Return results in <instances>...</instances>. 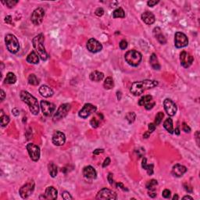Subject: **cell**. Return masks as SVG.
<instances>
[{
    "instance_id": "14",
    "label": "cell",
    "mask_w": 200,
    "mask_h": 200,
    "mask_svg": "<svg viewBox=\"0 0 200 200\" xmlns=\"http://www.w3.org/2000/svg\"><path fill=\"white\" fill-rule=\"evenodd\" d=\"M163 106H164V110L167 114L170 117L174 116L177 113V106L174 102H173L171 98H166L163 102Z\"/></svg>"
},
{
    "instance_id": "22",
    "label": "cell",
    "mask_w": 200,
    "mask_h": 200,
    "mask_svg": "<svg viewBox=\"0 0 200 200\" xmlns=\"http://www.w3.org/2000/svg\"><path fill=\"white\" fill-rule=\"evenodd\" d=\"M141 20L148 25H151V24H154L156 18L153 13L146 11V12H144L143 14H141Z\"/></svg>"
},
{
    "instance_id": "19",
    "label": "cell",
    "mask_w": 200,
    "mask_h": 200,
    "mask_svg": "<svg viewBox=\"0 0 200 200\" xmlns=\"http://www.w3.org/2000/svg\"><path fill=\"white\" fill-rule=\"evenodd\" d=\"M53 143L56 146H61V145H64L65 141H66V136L63 132L56 131L54 132L53 135Z\"/></svg>"
},
{
    "instance_id": "33",
    "label": "cell",
    "mask_w": 200,
    "mask_h": 200,
    "mask_svg": "<svg viewBox=\"0 0 200 200\" xmlns=\"http://www.w3.org/2000/svg\"><path fill=\"white\" fill-rule=\"evenodd\" d=\"M103 86L106 89H111L114 87V79H113L112 77H106V79L105 80L104 84H103Z\"/></svg>"
},
{
    "instance_id": "12",
    "label": "cell",
    "mask_w": 200,
    "mask_h": 200,
    "mask_svg": "<svg viewBox=\"0 0 200 200\" xmlns=\"http://www.w3.org/2000/svg\"><path fill=\"white\" fill-rule=\"evenodd\" d=\"M96 110H97V108L95 106L91 104V103H86L79 111L78 116L83 119H86L90 116L91 114L95 112Z\"/></svg>"
},
{
    "instance_id": "6",
    "label": "cell",
    "mask_w": 200,
    "mask_h": 200,
    "mask_svg": "<svg viewBox=\"0 0 200 200\" xmlns=\"http://www.w3.org/2000/svg\"><path fill=\"white\" fill-rule=\"evenodd\" d=\"M35 181L33 180H29L25 184H24L19 190V194L21 196V198H28L33 193L34 190H35Z\"/></svg>"
},
{
    "instance_id": "21",
    "label": "cell",
    "mask_w": 200,
    "mask_h": 200,
    "mask_svg": "<svg viewBox=\"0 0 200 200\" xmlns=\"http://www.w3.org/2000/svg\"><path fill=\"white\" fill-rule=\"evenodd\" d=\"M188 171L186 167L180 164H175L172 168V174L177 177H180L185 174Z\"/></svg>"
},
{
    "instance_id": "27",
    "label": "cell",
    "mask_w": 200,
    "mask_h": 200,
    "mask_svg": "<svg viewBox=\"0 0 200 200\" xmlns=\"http://www.w3.org/2000/svg\"><path fill=\"white\" fill-rule=\"evenodd\" d=\"M27 62L32 64H37L39 62V56L38 55L35 51H32V53H29V55L27 56Z\"/></svg>"
},
{
    "instance_id": "53",
    "label": "cell",
    "mask_w": 200,
    "mask_h": 200,
    "mask_svg": "<svg viewBox=\"0 0 200 200\" xmlns=\"http://www.w3.org/2000/svg\"><path fill=\"white\" fill-rule=\"evenodd\" d=\"M117 188H120V189L124 191H128L127 188H125V187L124 186V184H122V183H117Z\"/></svg>"
},
{
    "instance_id": "39",
    "label": "cell",
    "mask_w": 200,
    "mask_h": 200,
    "mask_svg": "<svg viewBox=\"0 0 200 200\" xmlns=\"http://www.w3.org/2000/svg\"><path fill=\"white\" fill-rule=\"evenodd\" d=\"M6 6H8L9 8H12L14 6H16L18 3V1H15V0H7L6 2H3Z\"/></svg>"
},
{
    "instance_id": "32",
    "label": "cell",
    "mask_w": 200,
    "mask_h": 200,
    "mask_svg": "<svg viewBox=\"0 0 200 200\" xmlns=\"http://www.w3.org/2000/svg\"><path fill=\"white\" fill-rule=\"evenodd\" d=\"M114 18H124L125 17V13L121 7L116 9L113 13Z\"/></svg>"
},
{
    "instance_id": "44",
    "label": "cell",
    "mask_w": 200,
    "mask_h": 200,
    "mask_svg": "<svg viewBox=\"0 0 200 200\" xmlns=\"http://www.w3.org/2000/svg\"><path fill=\"white\" fill-rule=\"evenodd\" d=\"M120 48L122 50H124L128 48V41L126 40H122L120 42Z\"/></svg>"
},
{
    "instance_id": "54",
    "label": "cell",
    "mask_w": 200,
    "mask_h": 200,
    "mask_svg": "<svg viewBox=\"0 0 200 200\" xmlns=\"http://www.w3.org/2000/svg\"><path fill=\"white\" fill-rule=\"evenodd\" d=\"M103 152H104V149H95V150H94V152H93V154H94V155H98V154H100V153H102Z\"/></svg>"
},
{
    "instance_id": "34",
    "label": "cell",
    "mask_w": 200,
    "mask_h": 200,
    "mask_svg": "<svg viewBox=\"0 0 200 200\" xmlns=\"http://www.w3.org/2000/svg\"><path fill=\"white\" fill-rule=\"evenodd\" d=\"M157 184H158V182H157V180H155V179H153V180H149L147 183H146V188H147L148 190H156V187L157 186Z\"/></svg>"
},
{
    "instance_id": "45",
    "label": "cell",
    "mask_w": 200,
    "mask_h": 200,
    "mask_svg": "<svg viewBox=\"0 0 200 200\" xmlns=\"http://www.w3.org/2000/svg\"><path fill=\"white\" fill-rule=\"evenodd\" d=\"M182 129L184 132H186V133H189L191 132V128H189V126L188 125L185 123H183L182 124Z\"/></svg>"
},
{
    "instance_id": "1",
    "label": "cell",
    "mask_w": 200,
    "mask_h": 200,
    "mask_svg": "<svg viewBox=\"0 0 200 200\" xmlns=\"http://www.w3.org/2000/svg\"><path fill=\"white\" fill-rule=\"evenodd\" d=\"M158 85V81L155 80H144L141 81H136L132 84L130 88V92L135 96L141 95L146 90L155 88Z\"/></svg>"
},
{
    "instance_id": "52",
    "label": "cell",
    "mask_w": 200,
    "mask_h": 200,
    "mask_svg": "<svg viewBox=\"0 0 200 200\" xmlns=\"http://www.w3.org/2000/svg\"><path fill=\"white\" fill-rule=\"evenodd\" d=\"M12 114H14L15 117H17L20 115V110H18L17 108H14L12 110Z\"/></svg>"
},
{
    "instance_id": "29",
    "label": "cell",
    "mask_w": 200,
    "mask_h": 200,
    "mask_svg": "<svg viewBox=\"0 0 200 200\" xmlns=\"http://www.w3.org/2000/svg\"><path fill=\"white\" fill-rule=\"evenodd\" d=\"M163 127L170 134H174V127H173V120L171 118H167L163 123Z\"/></svg>"
},
{
    "instance_id": "48",
    "label": "cell",
    "mask_w": 200,
    "mask_h": 200,
    "mask_svg": "<svg viewBox=\"0 0 200 200\" xmlns=\"http://www.w3.org/2000/svg\"><path fill=\"white\" fill-rule=\"evenodd\" d=\"M159 3V1H153V0H150V1H148L147 5L150 7H153L154 6H156V4Z\"/></svg>"
},
{
    "instance_id": "50",
    "label": "cell",
    "mask_w": 200,
    "mask_h": 200,
    "mask_svg": "<svg viewBox=\"0 0 200 200\" xmlns=\"http://www.w3.org/2000/svg\"><path fill=\"white\" fill-rule=\"evenodd\" d=\"M149 196L151 198H155L156 196V190H149Z\"/></svg>"
},
{
    "instance_id": "10",
    "label": "cell",
    "mask_w": 200,
    "mask_h": 200,
    "mask_svg": "<svg viewBox=\"0 0 200 200\" xmlns=\"http://www.w3.org/2000/svg\"><path fill=\"white\" fill-rule=\"evenodd\" d=\"M96 199H117V195L114 191L109 188H102L96 195Z\"/></svg>"
},
{
    "instance_id": "17",
    "label": "cell",
    "mask_w": 200,
    "mask_h": 200,
    "mask_svg": "<svg viewBox=\"0 0 200 200\" xmlns=\"http://www.w3.org/2000/svg\"><path fill=\"white\" fill-rule=\"evenodd\" d=\"M180 64L184 68H188L192 64L194 58L191 56L188 53L185 51H182L180 54Z\"/></svg>"
},
{
    "instance_id": "59",
    "label": "cell",
    "mask_w": 200,
    "mask_h": 200,
    "mask_svg": "<svg viewBox=\"0 0 200 200\" xmlns=\"http://www.w3.org/2000/svg\"><path fill=\"white\" fill-rule=\"evenodd\" d=\"M183 199L193 200V198H192V197H191V196H189V195H186V196H184V197H183Z\"/></svg>"
},
{
    "instance_id": "31",
    "label": "cell",
    "mask_w": 200,
    "mask_h": 200,
    "mask_svg": "<svg viewBox=\"0 0 200 200\" xmlns=\"http://www.w3.org/2000/svg\"><path fill=\"white\" fill-rule=\"evenodd\" d=\"M48 169H49V174L51 175L52 177H56L58 173L57 167L53 163H50L48 165Z\"/></svg>"
},
{
    "instance_id": "20",
    "label": "cell",
    "mask_w": 200,
    "mask_h": 200,
    "mask_svg": "<svg viewBox=\"0 0 200 200\" xmlns=\"http://www.w3.org/2000/svg\"><path fill=\"white\" fill-rule=\"evenodd\" d=\"M83 175L87 179H95L97 177V172L92 166H86L83 169Z\"/></svg>"
},
{
    "instance_id": "24",
    "label": "cell",
    "mask_w": 200,
    "mask_h": 200,
    "mask_svg": "<svg viewBox=\"0 0 200 200\" xmlns=\"http://www.w3.org/2000/svg\"><path fill=\"white\" fill-rule=\"evenodd\" d=\"M153 34H154L156 38L157 41H159V43L162 44V45H164V44L167 43V39H166L165 36L163 35L162 32H161L160 28H158V27L154 28L153 29Z\"/></svg>"
},
{
    "instance_id": "4",
    "label": "cell",
    "mask_w": 200,
    "mask_h": 200,
    "mask_svg": "<svg viewBox=\"0 0 200 200\" xmlns=\"http://www.w3.org/2000/svg\"><path fill=\"white\" fill-rule=\"evenodd\" d=\"M6 49L10 53L15 54L20 50V44L17 37L12 34H8L5 37Z\"/></svg>"
},
{
    "instance_id": "5",
    "label": "cell",
    "mask_w": 200,
    "mask_h": 200,
    "mask_svg": "<svg viewBox=\"0 0 200 200\" xmlns=\"http://www.w3.org/2000/svg\"><path fill=\"white\" fill-rule=\"evenodd\" d=\"M126 62L132 67H138L141 63L142 59V56L139 52L136 51L135 49L127 52L124 56Z\"/></svg>"
},
{
    "instance_id": "37",
    "label": "cell",
    "mask_w": 200,
    "mask_h": 200,
    "mask_svg": "<svg viewBox=\"0 0 200 200\" xmlns=\"http://www.w3.org/2000/svg\"><path fill=\"white\" fill-rule=\"evenodd\" d=\"M125 119L128 121L129 124H132L135 122L136 119V114L134 112H128V114H126Z\"/></svg>"
},
{
    "instance_id": "56",
    "label": "cell",
    "mask_w": 200,
    "mask_h": 200,
    "mask_svg": "<svg viewBox=\"0 0 200 200\" xmlns=\"http://www.w3.org/2000/svg\"><path fill=\"white\" fill-rule=\"evenodd\" d=\"M5 97H6V93H5V92L3 90H1V101H3V100L5 99Z\"/></svg>"
},
{
    "instance_id": "43",
    "label": "cell",
    "mask_w": 200,
    "mask_h": 200,
    "mask_svg": "<svg viewBox=\"0 0 200 200\" xmlns=\"http://www.w3.org/2000/svg\"><path fill=\"white\" fill-rule=\"evenodd\" d=\"M95 14L96 16L102 17V15L104 14V10L102 8H101V7H99V8L96 9V10L95 11Z\"/></svg>"
},
{
    "instance_id": "42",
    "label": "cell",
    "mask_w": 200,
    "mask_h": 200,
    "mask_svg": "<svg viewBox=\"0 0 200 200\" xmlns=\"http://www.w3.org/2000/svg\"><path fill=\"white\" fill-rule=\"evenodd\" d=\"M171 191L168 190V189H165V190H163V193H162V195H163V198H169L171 197Z\"/></svg>"
},
{
    "instance_id": "11",
    "label": "cell",
    "mask_w": 200,
    "mask_h": 200,
    "mask_svg": "<svg viewBox=\"0 0 200 200\" xmlns=\"http://www.w3.org/2000/svg\"><path fill=\"white\" fill-rule=\"evenodd\" d=\"M188 45V39L187 36L182 32H176L174 35V45L177 48L186 47Z\"/></svg>"
},
{
    "instance_id": "18",
    "label": "cell",
    "mask_w": 200,
    "mask_h": 200,
    "mask_svg": "<svg viewBox=\"0 0 200 200\" xmlns=\"http://www.w3.org/2000/svg\"><path fill=\"white\" fill-rule=\"evenodd\" d=\"M57 195H58V191L53 186H49L46 188L45 194L41 195L39 198L40 199L44 198V199L55 200L57 198Z\"/></svg>"
},
{
    "instance_id": "55",
    "label": "cell",
    "mask_w": 200,
    "mask_h": 200,
    "mask_svg": "<svg viewBox=\"0 0 200 200\" xmlns=\"http://www.w3.org/2000/svg\"><path fill=\"white\" fill-rule=\"evenodd\" d=\"M198 138H199V132L198 131H197V132H195V139H196V141H197V145H199V141H198Z\"/></svg>"
},
{
    "instance_id": "8",
    "label": "cell",
    "mask_w": 200,
    "mask_h": 200,
    "mask_svg": "<svg viewBox=\"0 0 200 200\" xmlns=\"http://www.w3.org/2000/svg\"><path fill=\"white\" fill-rule=\"evenodd\" d=\"M26 149L28 150V154L32 160H33L34 162H37L39 160L40 154H41L39 146H38L34 143H28L26 146Z\"/></svg>"
},
{
    "instance_id": "58",
    "label": "cell",
    "mask_w": 200,
    "mask_h": 200,
    "mask_svg": "<svg viewBox=\"0 0 200 200\" xmlns=\"http://www.w3.org/2000/svg\"><path fill=\"white\" fill-rule=\"evenodd\" d=\"M150 134L151 133L147 131V132H145V133L143 135V137L145 138H148L149 137V135H150Z\"/></svg>"
},
{
    "instance_id": "36",
    "label": "cell",
    "mask_w": 200,
    "mask_h": 200,
    "mask_svg": "<svg viewBox=\"0 0 200 200\" xmlns=\"http://www.w3.org/2000/svg\"><path fill=\"white\" fill-rule=\"evenodd\" d=\"M10 117L7 116V115H2L1 116V118H0V122H1V126H2V128H4L6 126L8 125V124L10 123Z\"/></svg>"
},
{
    "instance_id": "38",
    "label": "cell",
    "mask_w": 200,
    "mask_h": 200,
    "mask_svg": "<svg viewBox=\"0 0 200 200\" xmlns=\"http://www.w3.org/2000/svg\"><path fill=\"white\" fill-rule=\"evenodd\" d=\"M163 117H164V114H163V112H159L156 114V116L155 118V121H154V124H155L156 126L159 125V124H160L162 120H163Z\"/></svg>"
},
{
    "instance_id": "13",
    "label": "cell",
    "mask_w": 200,
    "mask_h": 200,
    "mask_svg": "<svg viewBox=\"0 0 200 200\" xmlns=\"http://www.w3.org/2000/svg\"><path fill=\"white\" fill-rule=\"evenodd\" d=\"M41 109L43 114L46 117H50L53 115V114L55 111L56 106L55 105L52 103V102H47L45 100H41Z\"/></svg>"
},
{
    "instance_id": "49",
    "label": "cell",
    "mask_w": 200,
    "mask_h": 200,
    "mask_svg": "<svg viewBox=\"0 0 200 200\" xmlns=\"http://www.w3.org/2000/svg\"><path fill=\"white\" fill-rule=\"evenodd\" d=\"M110 162H111V160H110V158H109V157H106V159H105L104 162H103V163H102V167H108L109 165H110Z\"/></svg>"
},
{
    "instance_id": "30",
    "label": "cell",
    "mask_w": 200,
    "mask_h": 200,
    "mask_svg": "<svg viewBox=\"0 0 200 200\" xmlns=\"http://www.w3.org/2000/svg\"><path fill=\"white\" fill-rule=\"evenodd\" d=\"M16 81H17V77L16 75L14 74V73L9 72L8 74H6V78H5V83H6V84H15Z\"/></svg>"
},
{
    "instance_id": "46",
    "label": "cell",
    "mask_w": 200,
    "mask_h": 200,
    "mask_svg": "<svg viewBox=\"0 0 200 200\" xmlns=\"http://www.w3.org/2000/svg\"><path fill=\"white\" fill-rule=\"evenodd\" d=\"M107 179H108V181L110 183V185H113L114 184V174L112 173H109L108 177H107Z\"/></svg>"
},
{
    "instance_id": "47",
    "label": "cell",
    "mask_w": 200,
    "mask_h": 200,
    "mask_svg": "<svg viewBox=\"0 0 200 200\" xmlns=\"http://www.w3.org/2000/svg\"><path fill=\"white\" fill-rule=\"evenodd\" d=\"M156 128V126L155 125V124H154V123H151V124H149V131H148V132L152 133V132H153L155 131Z\"/></svg>"
},
{
    "instance_id": "40",
    "label": "cell",
    "mask_w": 200,
    "mask_h": 200,
    "mask_svg": "<svg viewBox=\"0 0 200 200\" xmlns=\"http://www.w3.org/2000/svg\"><path fill=\"white\" fill-rule=\"evenodd\" d=\"M90 124L92 128H97L98 126H99V122H98V120H97V119H95V118H92V120H90Z\"/></svg>"
},
{
    "instance_id": "51",
    "label": "cell",
    "mask_w": 200,
    "mask_h": 200,
    "mask_svg": "<svg viewBox=\"0 0 200 200\" xmlns=\"http://www.w3.org/2000/svg\"><path fill=\"white\" fill-rule=\"evenodd\" d=\"M5 22H6V24H12V17L6 16V18H5Z\"/></svg>"
},
{
    "instance_id": "26",
    "label": "cell",
    "mask_w": 200,
    "mask_h": 200,
    "mask_svg": "<svg viewBox=\"0 0 200 200\" xmlns=\"http://www.w3.org/2000/svg\"><path fill=\"white\" fill-rule=\"evenodd\" d=\"M89 77H90V80H92V81L98 82V81L102 80V79L104 78V74L97 71H93V72H92L90 74Z\"/></svg>"
},
{
    "instance_id": "2",
    "label": "cell",
    "mask_w": 200,
    "mask_h": 200,
    "mask_svg": "<svg viewBox=\"0 0 200 200\" xmlns=\"http://www.w3.org/2000/svg\"><path fill=\"white\" fill-rule=\"evenodd\" d=\"M20 96L22 101L28 105L30 111L32 113V114L38 115L39 114V104L35 97H34L27 91H21Z\"/></svg>"
},
{
    "instance_id": "7",
    "label": "cell",
    "mask_w": 200,
    "mask_h": 200,
    "mask_svg": "<svg viewBox=\"0 0 200 200\" xmlns=\"http://www.w3.org/2000/svg\"><path fill=\"white\" fill-rule=\"evenodd\" d=\"M71 104L64 103V104L60 105L58 110H57V111L56 112V114H54V116H53V121L56 122L62 120L63 118H64L65 117L67 116L69 111L71 110Z\"/></svg>"
},
{
    "instance_id": "35",
    "label": "cell",
    "mask_w": 200,
    "mask_h": 200,
    "mask_svg": "<svg viewBox=\"0 0 200 200\" xmlns=\"http://www.w3.org/2000/svg\"><path fill=\"white\" fill-rule=\"evenodd\" d=\"M28 83L30 84H32V85H38V84H39V80L38 79V77H36L35 74H30L29 77H28Z\"/></svg>"
},
{
    "instance_id": "28",
    "label": "cell",
    "mask_w": 200,
    "mask_h": 200,
    "mask_svg": "<svg viewBox=\"0 0 200 200\" xmlns=\"http://www.w3.org/2000/svg\"><path fill=\"white\" fill-rule=\"evenodd\" d=\"M141 167L142 168L145 169L147 171L148 174L149 175H153V168H154V165L153 164H147V159L146 158H143L142 159V163H141Z\"/></svg>"
},
{
    "instance_id": "57",
    "label": "cell",
    "mask_w": 200,
    "mask_h": 200,
    "mask_svg": "<svg viewBox=\"0 0 200 200\" xmlns=\"http://www.w3.org/2000/svg\"><path fill=\"white\" fill-rule=\"evenodd\" d=\"M174 133H175V135H180V129L178 128L174 129Z\"/></svg>"
},
{
    "instance_id": "23",
    "label": "cell",
    "mask_w": 200,
    "mask_h": 200,
    "mask_svg": "<svg viewBox=\"0 0 200 200\" xmlns=\"http://www.w3.org/2000/svg\"><path fill=\"white\" fill-rule=\"evenodd\" d=\"M39 93L41 96H43L45 98H49L53 95L54 92L50 87L47 85H41L39 88Z\"/></svg>"
},
{
    "instance_id": "41",
    "label": "cell",
    "mask_w": 200,
    "mask_h": 200,
    "mask_svg": "<svg viewBox=\"0 0 200 200\" xmlns=\"http://www.w3.org/2000/svg\"><path fill=\"white\" fill-rule=\"evenodd\" d=\"M62 197H63V199H66V200L73 199V197L71 195V194H70L68 192H66V191L62 193Z\"/></svg>"
},
{
    "instance_id": "60",
    "label": "cell",
    "mask_w": 200,
    "mask_h": 200,
    "mask_svg": "<svg viewBox=\"0 0 200 200\" xmlns=\"http://www.w3.org/2000/svg\"><path fill=\"white\" fill-rule=\"evenodd\" d=\"M177 199H179L178 195L177 194H175L174 195V197H173V200H177Z\"/></svg>"
},
{
    "instance_id": "25",
    "label": "cell",
    "mask_w": 200,
    "mask_h": 200,
    "mask_svg": "<svg viewBox=\"0 0 200 200\" xmlns=\"http://www.w3.org/2000/svg\"><path fill=\"white\" fill-rule=\"evenodd\" d=\"M149 63H150L151 67H153L154 70H156V71H159V70H160L161 66L160 64H159L158 58H157L156 55L155 53H153L151 55V56H150Z\"/></svg>"
},
{
    "instance_id": "9",
    "label": "cell",
    "mask_w": 200,
    "mask_h": 200,
    "mask_svg": "<svg viewBox=\"0 0 200 200\" xmlns=\"http://www.w3.org/2000/svg\"><path fill=\"white\" fill-rule=\"evenodd\" d=\"M45 17V10L41 7H38L34 10L31 16V20L35 25L38 26L42 23Z\"/></svg>"
},
{
    "instance_id": "3",
    "label": "cell",
    "mask_w": 200,
    "mask_h": 200,
    "mask_svg": "<svg viewBox=\"0 0 200 200\" xmlns=\"http://www.w3.org/2000/svg\"><path fill=\"white\" fill-rule=\"evenodd\" d=\"M44 41H45V36L43 34H39L32 39V44H33L34 49L37 52L38 55L39 56L40 59L41 60H47L49 58L47 52L45 50L44 46Z\"/></svg>"
},
{
    "instance_id": "15",
    "label": "cell",
    "mask_w": 200,
    "mask_h": 200,
    "mask_svg": "<svg viewBox=\"0 0 200 200\" xmlns=\"http://www.w3.org/2000/svg\"><path fill=\"white\" fill-rule=\"evenodd\" d=\"M138 105L141 106H145V108L146 110H149L154 107L156 102L153 100V96L148 95H145L140 98L139 101H138Z\"/></svg>"
},
{
    "instance_id": "16",
    "label": "cell",
    "mask_w": 200,
    "mask_h": 200,
    "mask_svg": "<svg viewBox=\"0 0 200 200\" xmlns=\"http://www.w3.org/2000/svg\"><path fill=\"white\" fill-rule=\"evenodd\" d=\"M87 49L89 52L92 53H96L102 51V45L99 41L95 38H90L87 42Z\"/></svg>"
}]
</instances>
